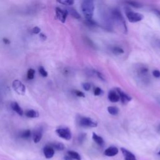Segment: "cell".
<instances>
[{
    "instance_id": "1",
    "label": "cell",
    "mask_w": 160,
    "mask_h": 160,
    "mask_svg": "<svg viewBox=\"0 0 160 160\" xmlns=\"http://www.w3.org/2000/svg\"><path fill=\"white\" fill-rule=\"evenodd\" d=\"M81 8L82 14H84L86 20L91 19L94 10V2L89 0L84 1L81 4Z\"/></svg>"
},
{
    "instance_id": "2",
    "label": "cell",
    "mask_w": 160,
    "mask_h": 160,
    "mask_svg": "<svg viewBox=\"0 0 160 160\" xmlns=\"http://www.w3.org/2000/svg\"><path fill=\"white\" fill-rule=\"evenodd\" d=\"M12 87L14 91L19 95H24L26 92L25 85L19 79H15L12 81Z\"/></svg>"
},
{
    "instance_id": "3",
    "label": "cell",
    "mask_w": 160,
    "mask_h": 160,
    "mask_svg": "<svg viewBox=\"0 0 160 160\" xmlns=\"http://www.w3.org/2000/svg\"><path fill=\"white\" fill-rule=\"evenodd\" d=\"M56 132L59 137L65 139L70 140L71 139V132L70 129L66 127H61L56 129Z\"/></svg>"
},
{
    "instance_id": "4",
    "label": "cell",
    "mask_w": 160,
    "mask_h": 160,
    "mask_svg": "<svg viewBox=\"0 0 160 160\" xmlns=\"http://www.w3.org/2000/svg\"><path fill=\"white\" fill-rule=\"evenodd\" d=\"M79 124L84 128H94L98 125L96 121L88 117H81L79 119Z\"/></svg>"
},
{
    "instance_id": "5",
    "label": "cell",
    "mask_w": 160,
    "mask_h": 160,
    "mask_svg": "<svg viewBox=\"0 0 160 160\" xmlns=\"http://www.w3.org/2000/svg\"><path fill=\"white\" fill-rule=\"evenodd\" d=\"M126 16L130 22H139L143 19V15L142 14L131 11H128L126 12Z\"/></svg>"
},
{
    "instance_id": "6",
    "label": "cell",
    "mask_w": 160,
    "mask_h": 160,
    "mask_svg": "<svg viewBox=\"0 0 160 160\" xmlns=\"http://www.w3.org/2000/svg\"><path fill=\"white\" fill-rule=\"evenodd\" d=\"M43 135V128L41 126L36 128L32 132V137L33 141L35 143H38L42 139Z\"/></svg>"
},
{
    "instance_id": "7",
    "label": "cell",
    "mask_w": 160,
    "mask_h": 160,
    "mask_svg": "<svg viewBox=\"0 0 160 160\" xmlns=\"http://www.w3.org/2000/svg\"><path fill=\"white\" fill-rule=\"evenodd\" d=\"M56 15L57 18L62 23L65 22L66 18L68 14V12L66 9H62L61 8L57 7L56 8Z\"/></svg>"
},
{
    "instance_id": "8",
    "label": "cell",
    "mask_w": 160,
    "mask_h": 160,
    "mask_svg": "<svg viewBox=\"0 0 160 160\" xmlns=\"http://www.w3.org/2000/svg\"><path fill=\"white\" fill-rule=\"evenodd\" d=\"M43 154L46 159H51L54 156L55 150L48 144L43 148Z\"/></svg>"
},
{
    "instance_id": "9",
    "label": "cell",
    "mask_w": 160,
    "mask_h": 160,
    "mask_svg": "<svg viewBox=\"0 0 160 160\" xmlns=\"http://www.w3.org/2000/svg\"><path fill=\"white\" fill-rule=\"evenodd\" d=\"M121 151L124 156V160H137L134 154L129 150L124 148H121Z\"/></svg>"
},
{
    "instance_id": "10",
    "label": "cell",
    "mask_w": 160,
    "mask_h": 160,
    "mask_svg": "<svg viewBox=\"0 0 160 160\" xmlns=\"http://www.w3.org/2000/svg\"><path fill=\"white\" fill-rule=\"evenodd\" d=\"M116 91L118 93L119 98L121 99L122 102L125 104L131 100V98L128 94H127L124 91H122L121 89H120L119 88H116Z\"/></svg>"
},
{
    "instance_id": "11",
    "label": "cell",
    "mask_w": 160,
    "mask_h": 160,
    "mask_svg": "<svg viewBox=\"0 0 160 160\" xmlns=\"http://www.w3.org/2000/svg\"><path fill=\"white\" fill-rule=\"evenodd\" d=\"M104 153L107 156H109V157L114 156L116 154H118V149L116 146H109V148H108L107 149H106Z\"/></svg>"
},
{
    "instance_id": "12",
    "label": "cell",
    "mask_w": 160,
    "mask_h": 160,
    "mask_svg": "<svg viewBox=\"0 0 160 160\" xmlns=\"http://www.w3.org/2000/svg\"><path fill=\"white\" fill-rule=\"evenodd\" d=\"M11 107L12 108V109L15 111L18 115L19 116H22L24 114V111L23 109L21 108V107L19 106V104L16 102V101H12L11 103Z\"/></svg>"
},
{
    "instance_id": "13",
    "label": "cell",
    "mask_w": 160,
    "mask_h": 160,
    "mask_svg": "<svg viewBox=\"0 0 160 160\" xmlns=\"http://www.w3.org/2000/svg\"><path fill=\"white\" fill-rule=\"evenodd\" d=\"M108 99L111 102H116L119 100V96L116 91L111 90L108 94Z\"/></svg>"
},
{
    "instance_id": "14",
    "label": "cell",
    "mask_w": 160,
    "mask_h": 160,
    "mask_svg": "<svg viewBox=\"0 0 160 160\" xmlns=\"http://www.w3.org/2000/svg\"><path fill=\"white\" fill-rule=\"evenodd\" d=\"M92 138L93 139V141L99 146H103L104 144V139L103 138L96 134L95 132H92Z\"/></svg>"
},
{
    "instance_id": "15",
    "label": "cell",
    "mask_w": 160,
    "mask_h": 160,
    "mask_svg": "<svg viewBox=\"0 0 160 160\" xmlns=\"http://www.w3.org/2000/svg\"><path fill=\"white\" fill-rule=\"evenodd\" d=\"M26 116L29 118H36L39 117V114L38 111L34 109H28L24 112Z\"/></svg>"
},
{
    "instance_id": "16",
    "label": "cell",
    "mask_w": 160,
    "mask_h": 160,
    "mask_svg": "<svg viewBox=\"0 0 160 160\" xmlns=\"http://www.w3.org/2000/svg\"><path fill=\"white\" fill-rule=\"evenodd\" d=\"M49 144L52 146L54 150L56 149L58 151H63L65 149L64 144L60 142H53Z\"/></svg>"
},
{
    "instance_id": "17",
    "label": "cell",
    "mask_w": 160,
    "mask_h": 160,
    "mask_svg": "<svg viewBox=\"0 0 160 160\" xmlns=\"http://www.w3.org/2000/svg\"><path fill=\"white\" fill-rule=\"evenodd\" d=\"M32 136V132L30 129H25L20 132L19 137L24 139H28Z\"/></svg>"
},
{
    "instance_id": "18",
    "label": "cell",
    "mask_w": 160,
    "mask_h": 160,
    "mask_svg": "<svg viewBox=\"0 0 160 160\" xmlns=\"http://www.w3.org/2000/svg\"><path fill=\"white\" fill-rule=\"evenodd\" d=\"M67 155L69 156V157H71L72 159H73L74 160H81V156L79 155V154L74 151H68L67 152Z\"/></svg>"
},
{
    "instance_id": "19",
    "label": "cell",
    "mask_w": 160,
    "mask_h": 160,
    "mask_svg": "<svg viewBox=\"0 0 160 160\" xmlns=\"http://www.w3.org/2000/svg\"><path fill=\"white\" fill-rule=\"evenodd\" d=\"M68 12H69V14H71V16L73 18H74L75 19H80L81 18V16L80 14L73 8H70L69 9V10H67Z\"/></svg>"
},
{
    "instance_id": "20",
    "label": "cell",
    "mask_w": 160,
    "mask_h": 160,
    "mask_svg": "<svg viewBox=\"0 0 160 160\" xmlns=\"http://www.w3.org/2000/svg\"><path fill=\"white\" fill-rule=\"evenodd\" d=\"M108 111L112 115H116L119 112V109L116 106H109L108 108Z\"/></svg>"
},
{
    "instance_id": "21",
    "label": "cell",
    "mask_w": 160,
    "mask_h": 160,
    "mask_svg": "<svg viewBox=\"0 0 160 160\" xmlns=\"http://www.w3.org/2000/svg\"><path fill=\"white\" fill-rule=\"evenodd\" d=\"M35 75V70L32 68H30L28 69L27 72V78L28 79H33Z\"/></svg>"
},
{
    "instance_id": "22",
    "label": "cell",
    "mask_w": 160,
    "mask_h": 160,
    "mask_svg": "<svg viewBox=\"0 0 160 160\" xmlns=\"http://www.w3.org/2000/svg\"><path fill=\"white\" fill-rule=\"evenodd\" d=\"M38 71L40 73V74L42 76V77H47L48 76V72L46 71V69H44V68L42 66H39L38 68Z\"/></svg>"
},
{
    "instance_id": "23",
    "label": "cell",
    "mask_w": 160,
    "mask_h": 160,
    "mask_svg": "<svg viewBox=\"0 0 160 160\" xmlns=\"http://www.w3.org/2000/svg\"><path fill=\"white\" fill-rule=\"evenodd\" d=\"M112 51L116 54H122L124 52V51L122 48H121L120 47L118 46H115L112 49Z\"/></svg>"
},
{
    "instance_id": "24",
    "label": "cell",
    "mask_w": 160,
    "mask_h": 160,
    "mask_svg": "<svg viewBox=\"0 0 160 160\" xmlns=\"http://www.w3.org/2000/svg\"><path fill=\"white\" fill-rule=\"evenodd\" d=\"M127 3L129 4V5L134 7V8H141L142 6V5L141 3H139L138 2H136V1H128Z\"/></svg>"
},
{
    "instance_id": "25",
    "label": "cell",
    "mask_w": 160,
    "mask_h": 160,
    "mask_svg": "<svg viewBox=\"0 0 160 160\" xmlns=\"http://www.w3.org/2000/svg\"><path fill=\"white\" fill-rule=\"evenodd\" d=\"M58 2L64 5H68V6L72 5L74 2V1H72V0H62V1H59Z\"/></svg>"
},
{
    "instance_id": "26",
    "label": "cell",
    "mask_w": 160,
    "mask_h": 160,
    "mask_svg": "<svg viewBox=\"0 0 160 160\" xmlns=\"http://www.w3.org/2000/svg\"><path fill=\"white\" fill-rule=\"evenodd\" d=\"M86 134L85 133L80 134L79 135V136H78V141H79V142L80 144L82 143L84 141V140L86 139Z\"/></svg>"
},
{
    "instance_id": "27",
    "label": "cell",
    "mask_w": 160,
    "mask_h": 160,
    "mask_svg": "<svg viewBox=\"0 0 160 160\" xmlns=\"http://www.w3.org/2000/svg\"><path fill=\"white\" fill-rule=\"evenodd\" d=\"M82 88L85 91H89L91 88V84L89 82H85L82 84Z\"/></svg>"
},
{
    "instance_id": "28",
    "label": "cell",
    "mask_w": 160,
    "mask_h": 160,
    "mask_svg": "<svg viewBox=\"0 0 160 160\" xmlns=\"http://www.w3.org/2000/svg\"><path fill=\"white\" fill-rule=\"evenodd\" d=\"M94 93L95 96H99V95H100L102 93V90H101V89L100 88L97 87V88H96L94 89Z\"/></svg>"
},
{
    "instance_id": "29",
    "label": "cell",
    "mask_w": 160,
    "mask_h": 160,
    "mask_svg": "<svg viewBox=\"0 0 160 160\" xmlns=\"http://www.w3.org/2000/svg\"><path fill=\"white\" fill-rule=\"evenodd\" d=\"M40 31H41V29L38 26H35L32 29V32L33 34H39Z\"/></svg>"
},
{
    "instance_id": "30",
    "label": "cell",
    "mask_w": 160,
    "mask_h": 160,
    "mask_svg": "<svg viewBox=\"0 0 160 160\" xmlns=\"http://www.w3.org/2000/svg\"><path fill=\"white\" fill-rule=\"evenodd\" d=\"M74 93L77 96H79V97H84V94L80 91H78V90H76L74 91Z\"/></svg>"
},
{
    "instance_id": "31",
    "label": "cell",
    "mask_w": 160,
    "mask_h": 160,
    "mask_svg": "<svg viewBox=\"0 0 160 160\" xmlns=\"http://www.w3.org/2000/svg\"><path fill=\"white\" fill-rule=\"evenodd\" d=\"M152 74L155 78H159L160 77V71L159 70H154L152 71Z\"/></svg>"
},
{
    "instance_id": "32",
    "label": "cell",
    "mask_w": 160,
    "mask_h": 160,
    "mask_svg": "<svg viewBox=\"0 0 160 160\" xmlns=\"http://www.w3.org/2000/svg\"><path fill=\"white\" fill-rule=\"evenodd\" d=\"M39 37L43 41H44V40H46L47 39V36H46V34H44L43 33H39Z\"/></svg>"
},
{
    "instance_id": "33",
    "label": "cell",
    "mask_w": 160,
    "mask_h": 160,
    "mask_svg": "<svg viewBox=\"0 0 160 160\" xmlns=\"http://www.w3.org/2000/svg\"><path fill=\"white\" fill-rule=\"evenodd\" d=\"M2 41H3L4 43V44H10V42H11L10 40H9V39H8V38H4L2 39Z\"/></svg>"
},
{
    "instance_id": "34",
    "label": "cell",
    "mask_w": 160,
    "mask_h": 160,
    "mask_svg": "<svg viewBox=\"0 0 160 160\" xmlns=\"http://www.w3.org/2000/svg\"><path fill=\"white\" fill-rule=\"evenodd\" d=\"M96 74H97L98 76L100 79H102V80H104V78L103 76H102L100 72H96Z\"/></svg>"
},
{
    "instance_id": "35",
    "label": "cell",
    "mask_w": 160,
    "mask_h": 160,
    "mask_svg": "<svg viewBox=\"0 0 160 160\" xmlns=\"http://www.w3.org/2000/svg\"><path fill=\"white\" fill-rule=\"evenodd\" d=\"M64 160H74L73 159H72L71 157H69V156H68V155L64 156Z\"/></svg>"
},
{
    "instance_id": "36",
    "label": "cell",
    "mask_w": 160,
    "mask_h": 160,
    "mask_svg": "<svg viewBox=\"0 0 160 160\" xmlns=\"http://www.w3.org/2000/svg\"><path fill=\"white\" fill-rule=\"evenodd\" d=\"M158 154H159V155H160V151H159V152H158Z\"/></svg>"
},
{
    "instance_id": "37",
    "label": "cell",
    "mask_w": 160,
    "mask_h": 160,
    "mask_svg": "<svg viewBox=\"0 0 160 160\" xmlns=\"http://www.w3.org/2000/svg\"><path fill=\"white\" fill-rule=\"evenodd\" d=\"M159 131H160V126H159Z\"/></svg>"
}]
</instances>
